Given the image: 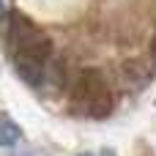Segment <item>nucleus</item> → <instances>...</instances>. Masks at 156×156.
<instances>
[{
  "label": "nucleus",
  "instance_id": "obj_1",
  "mask_svg": "<svg viewBox=\"0 0 156 156\" xmlns=\"http://www.w3.org/2000/svg\"><path fill=\"white\" fill-rule=\"evenodd\" d=\"M71 101H74L77 112H82L93 121H104L115 107V99H112V90L107 88L104 71L96 66L82 69L71 85Z\"/></svg>",
  "mask_w": 156,
  "mask_h": 156
},
{
  "label": "nucleus",
  "instance_id": "obj_2",
  "mask_svg": "<svg viewBox=\"0 0 156 156\" xmlns=\"http://www.w3.org/2000/svg\"><path fill=\"white\" fill-rule=\"evenodd\" d=\"M52 63V41L47 36H41L38 41H33L30 47L14 52V71L19 74V80L30 88L44 85L47 80V69Z\"/></svg>",
  "mask_w": 156,
  "mask_h": 156
},
{
  "label": "nucleus",
  "instance_id": "obj_3",
  "mask_svg": "<svg viewBox=\"0 0 156 156\" xmlns=\"http://www.w3.org/2000/svg\"><path fill=\"white\" fill-rule=\"evenodd\" d=\"M44 33L36 27V22L30 16H25L22 11H11L8 14V47H11V52H19V49L30 47Z\"/></svg>",
  "mask_w": 156,
  "mask_h": 156
},
{
  "label": "nucleus",
  "instance_id": "obj_4",
  "mask_svg": "<svg viewBox=\"0 0 156 156\" xmlns=\"http://www.w3.org/2000/svg\"><path fill=\"white\" fill-rule=\"evenodd\" d=\"M121 74H123V85H126V88H140V85L148 80V71H145V66H143L140 60H129V63H123Z\"/></svg>",
  "mask_w": 156,
  "mask_h": 156
},
{
  "label": "nucleus",
  "instance_id": "obj_5",
  "mask_svg": "<svg viewBox=\"0 0 156 156\" xmlns=\"http://www.w3.org/2000/svg\"><path fill=\"white\" fill-rule=\"evenodd\" d=\"M19 137H22L19 126H16L8 115H0V145H3V148H11V145H16Z\"/></svg>",
  "mask_w": 156,
  "mask_h": 156
},
{
  "label": "nucleus",
  "instance_id": "obj_6",
  "mask_svg": "<svg viewBox=\"0 0 156 156\" xmlns=\"http://www.w3.org/2000/svg\"><path fill=\"white\" fill-rule=\"evenodd\" d=\"M151 58H154V63H156V33H154V41H151Z\"/></svg>",
  "mask_w": 156,
  "mask_h": 156
},
{
  "label": "nucleus",
  "instance_id": "obj_7",
  "mask_svg": "<svg viewBox=\"0 0 156 156\" xmlns=\"http://www.w3.org/2000/svg\"><path fill=\"white\" fill-rule=\"evenodd\" d=\"M5 16V0H0V19Z\"/></svg>",
  "mask_w": 156,
  "mask_h": 156
},
{
  "label": "nucleus",
  "instance_id": "obj_8",
  "mask_svg": "<svg viewBox=\"0 0 156 156\" xmlns=\"http://www.w3.org/2000/svg\"><path fill=\"white\" fill-rule=\"evenodd\" d=\"M101 156H115V154H112V151H110V148H107V151H101Z\"/></svg>",
  "mask_w": 156,
  "mask_h": 156
},
{
  "label": "nucleus",
  "instance_id": "obj_9",
  "mask_svg": "<svg viewBox=\"0 0 156 156\" xmlns=\"http://www.w3.org/2000/svg\"><path fill=\"white\" fill-rule=\"evenodd\" d=\"M80 156H93V154H80Z\"/></svg>",
  "mask_w": 156,
  "mask_h": 156
}]
</instances>
